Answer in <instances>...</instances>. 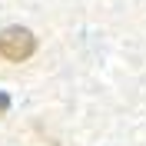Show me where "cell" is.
I'll use <instances>...</instances> for the list:
<instances>
[{"label":"cell","mask_w":146,"mask_h":146,"mask_svg":"<svg viewBox=\"0 0 146 146\" xmlns=\"http://www.w3.org/2000/svg\"><path fill=\"white\" fill-rule=\"evenodd\" d=\"M7 110H10V96H7V93H3V90H0V116H3Z\"/></svg>","instance_id":"obj_2"},{"label":"cell","mask_w":146,"mask_h":146,"mask_svg":"<svg viewBox=\"0 0 146 146\" xmlns=\"http://www.w3.org/2000/svg\"><path fill=\"white\" fill-rule=\"evenodd\" d=\"M36 53V36L27 27H7L0 33V60L7 63H27Z\"/></svg>","instance_id":"obj_1"}]
</instances>
